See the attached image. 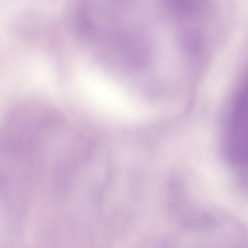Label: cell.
<instances>
[{
    "instance_id": "6da1fadb",
    "label": "cell",
    "mask_w": 248,
    "mask_h": 248,
    "mask_svg": "<svg viewBox=\"0 0 248 248\" xmlns=\"http://www.w3.org/2000/svg\"><path fill=\"white\" fill-rule=\"evenodd\" d=\"M248 91L242 84L235 97L227 129V146L235 157L244 158L248 139Z\"/></svg>"
}]
</instances>
